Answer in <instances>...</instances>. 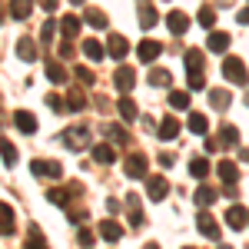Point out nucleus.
Instances as JSON below:
<instances>
[{
  "mask_svg": "<svg viewBox=\"0 0 249 249\" xmlns=\"http://www.w3.org/2000/svg\"><path fill=\"white\" fill-rule=\"evenodd\" d=\"M186 73H190V90H203L206 87V77H203V53L193 47L186 50Z\"/></svg>",
  "mask_w": 249,
  "mask_h": 249,
  "instance_id": "1",
  "label": "nucleus"
},
{
  "mask_svg": "<svg viewBox=\"0 0 249 249\" xmlns=\"http://www.w3.org/2000/svg\"><path fill=\"white\" fill-rule=\"evenodd\" d=\"M223 77L230 80V83H246L249 73H246V63L239 57H226L223 60Z\"/></svg>",
  "mask_w": 249,
  "mask_h": 249,
  "instance_id": "2",
  "label": "nucleus"
},
{
  "mask_svg": "<svg viewBox=\"0 0 249 249\" xmlns=\"http://www.w3.org/2000/svg\"><path fill=\"white\" fill-rule=\"evenodd\" d=\"M113 83H116L120 93H130V90L136 87V70H133V67H126V63H120L116 73H113Z\"/></svg>",
  "mask_w": 249,
  "mask_h": 249,
  "instance_id": "3",
  "label": "nucleus"
},
{
  "mask_svg": "<svg viewBox=\"0 0 249 249\" xmlns=\"http://www.w3.org/2000/svg\"><path fill=\"white\" fill-rule=\"evenodd\" d=\"M30 173H34V176H50V179H57V176H63V166L53 163V160H34V163H30Z\"/></svg>",
  "mask_w": 249,
  "mask_h": 249,
  "instance_id": "4",
  "label": "nucleus"
},
{
  "mask_svg": "<svg viewBox=\"0 0 249 249\" xmlns=\"http://www.w3.org/2000/svg\"><path fill=\"white\" fill-rule=\"evenodd\" d=\"M136 53H140L143 63H153V60L163 53V43H156V40H143V43L136 47Z\"/></svg>",
  "mask_w": 249,
  "mask_h": 249,
  "instance_id": "5",
  "label": "nucleus"
},
{
  "mask_svg": "<svg viewBox=\"0 0 249 249\" xmlns=\"http://www.w3.org/2000/svg\"><path fill=\"white\" fill-rule=\"evenodd\" d=\"M156 133H160L163 143L176 140V136H179V120H176V116H163V123H160V130H156Z\"/></svg>",
  "mask_w": 249,
  "mask_h": 249,
  "instance_id": "6",
  "label": "nucleus"
},
{
  "mask_svg": "<svg viewBox=\"0 0 249 249\" xmlns=\"http://www.w3.org/2000/svg\"><path fill=\"white\" fill-rule=\"evenodd\" d=\"M196 226H199V232H203L206 239H219V226H216V219H213L210 213H199V216H196Z\"/></svg>",
  "mask_w": 249,
  "mask_h": 249,
  "instance_id": "7",
  "label": "nucleus"
},
{
  "mask_svg": "<svg viewBox=\"0 0 249 249\" xmlns=\"http://www.w3.org/2000/svg\"><path fill=\"white\" fill-rule=\"evenodd\" d=\"M63 143H67L70 150H83V146H87V126H73V130H67V133H63Z\"/></svg>",
  "mask_w": 249,
  "mask_h": 249,
  "instance_id": "8",
  "label": "nucleus"
},
{
  "mask_svg": "<svg viewBox=\"0 0 249 249\" xmlns=\"http://www.w3.org/2000/svg\"><path fill=\"white\" fill-rule=\"evenodd\" d=\"M166 27H170L173 34L179 37V34H186V27H190V17H186L183 10H170V17H166Z\"/></svg>",
  "mask_w": 249,
  "mask_h": 249,
  "instance_id": "9",
  "label": "nucleus"
},
{
  "mask_svg": "<svg viewBox=\"0 0 249 249\" xmlns=\"http://www.w3.org/2000/svg\"><path fill=\"white\" fill-rule=\"evenodd\" d=\"M14 123H17V130H23V133H34L37 130V116L30 113V110H17L14 113Z\"/></svg>",
  "mask_w": 249,
  "mask_h": 249,
  "instance_id": "10",
  "label": "nucleus"
},
{
  "mask_svg": "<svg viewBox=\"0 0 249 249\" xmlns=\"http://www.w3.org/2000/svg\"><path fill=\"white\" fill-rule=\"evenodd\" d=\"M166 190H170V183H166L163 176H150V179H146V193H150V199H163Z\"/></svg>",
  "mask_w": 249,
  "mask_h": 249,
  "instance_id": "11",
  "label": "nucleus"
},
{
  "mask_svg": "<svg viewBox=\"0 0 249 249\" xmlns=\"http://www.w3.org/2000/svg\"><path fill=\"white\" fill-rule=\"evenodd\" d=\"M126 176H133V179H143V176H146V160L140 153H133L126 160Z\"/></svg>",
  "mask_w": 249,
  "mask_h": 249,
  "instance_id": "12",
  "label": "nucleus"
},
{
  "mask_svg": "<svg viewBox=\"0 0 249 249\" xmlns=\"http://www.w3.org/2000/svg\"><path fill=\"white\" fill-rule=\"evenodd\" d=\"M206 47H210L213 53H226V47H230V34H219V30H213L210 40H206Z\"/></svg>",
  "mask_w": 249,
  "mask_h": 249,
  "instance_id": "13",
  "label": "nucleus"
},
{
  "mask_svg": "<svg viewBox=\"0 0 249 249\" xmlns=\"http://www.w3.org/2000/svg\"><path fill=\"white\" fill-rule=\"evenodd\" d=\"M216 143H219V146H226V150H232V146L239 143V130L223 123V130H219V140H216Z\"/></svg>",
  "mask_w": 249,
  "mask_h": 249,
  "instance_id": "14",
  "label": "nucleus"
},
{
  "mask_svg": "<svg viewBox=\"0 0 249 249\" xmlns=\"http://www.w3.org/2000/svg\"><path fill=\"white\" fill-rule=\"evenodd\" d=\"M17 53H20V60H27V63H30V60H37V43H34L30 37H20Z\"/></svg>",
  "mask_w": 249,
  "mask_h": 249,
  "instance_id": "15",
  "label": "nucleus"
},
{
  "mask_svg": "<svg viewBox=\"0 0 249 249\" xmlns=\"http://www.w3.org/2000/svg\"><path fill=\"white\" fill-rule=\"evenodd\" d=\"M107 50H110V57H126V50H130V43H126V40L120 37V34H113V37H110V43H107Z\"/></svg>",
  "mask_w": 249,
  "mask_h": 249,
  "instance_id": "16",
  "label": "nucleus"
},
{
  "mask_svg": "<svg viewBox=\"0 0 249 249\" xmlns=\"http://www.w3.org/2000/svg\"><path fill=\"white\" fill-rule=\"evenodd\" d=\"M246 216H249V213L243 210V206H230V213H226V223H230L232 230H243V226H246Z\"/></svg>",
  "mask_w": 249,
  "mask_h": 249,
  "instance_id": "17",
  "label": "nucleus"
},
{
  "mask_svg": "<svg viewBox=\"0 0 249 249\" xmlns=\"http://www.w3.org/2000/svg\"><path fill=\"white\" fill-rule=\"evenodd\" d=\"M126 206H130V226H143V213H140V196L136 193L126 196Z\"/></svg>",
  "mask_w": 249,
  "mask_h": 249,
  "instance_id": "18",
  "label": "nucleus"
},
{
  "mask_svg": "<svg viewBox=\"0 0 249 249\" xmlns=\"http://www.w3.org/2000/svg\"><path fill=\"white\" fill-rule=\"evenodd\" d=\"M100 236H103V239H110V243H116V239L123 236V226L113 223V219H107V223H100Z\"/></svg>",
  "mask_w": 249,
  "mask_h": 249,
  "instance_id": "19",
  "label": "nucleus"
},
{
  "mask_svg": "<svg viewBox=\"0 0 249 249\" xmlns=\"http://www.w3.org/2000/svg\"><path fill=\"white\" fill-rule=\"evenodd\" d=\"M83 53H87V57L90 60H103V53H107V50H103V43H100V40H83Z\"/></svg>",
  "mask_w": 249,
  "mask_h": 249,
  "instance_id": "20",
  "label": "nucleus"
},
{
  "mask_svg": "<svg viewBox=\"0 0 249 249\" xmlns=\"http://www.w3.org/2000/svg\"><path fill=\"white\" fill-rule=\"evenodd\" d=\"M210 103L216 107V110H226L232 103V96H230V90H210Z\"/></svg>",
  "mask_w": 249,
  "mask_h": 249,
  "instance_id": "21",
  "label": "nucleus"
},
{
  "mask_svg": "<svg viewBox=\"0 0 249 249\" xmlns=\"http://www.w3.org/2000/svg\"><path fill=\"white\" fill-rule=\"evenodd\" d=\"M47 77L53 80V83H67V70L60 67L57 60H47Z\"/></svg>",
  "mask_w": 249,
  "mask_h": 249,
  "instance_id": "22",
  "label": "nucleus"
},
{
  "mask_svg": "<svg viewBox=\"0 0 249 249\" xmlns=\"http://www.w3.org/2000/svg\"><path fill=\"white\" fill-rule=\"evenodd\" d=\"M216 196H219V193L213 190V186H199V190H196V196H193V199H196V203H199V206H210V203H216Z\"/></svg>",
  "mask_w": 249,
  "mask_h": 249,
  "instance_id": "23",
  "label": "nucleus"
},
{
  "mask_svg": "<svg viewBox=\"0 0 249 249\" xmlns=\"http://www.w3.org/2000/svg\"><path fill=\"white\" fill-rule=\"evenodd\" d=\"M23 249H47V239H43V232L37 226H30V236H27V246Z\"/></svg>",
  "mask_w": 249,
  "mask_h": 249,
  "instance_id": "24",
  "label": "nucleus"
},
{
  "mask_svg": "<svg viewBox=\"0 0 249 249\" xmlns=\"http://www.w3.org/2000/svg\"><path fill=\"white\" fill-rule=\"evenodd\" d=\"M190 173H193V176H199V179H203V176L210 173V160H206V156H193V163H190Z\"/></svg>",
  "mask_w": 249,
  "mask_h": 249,
  "instance_id": "25",
  "label": "nucleus"
},
{
  "mask_svg": "<svg viewBox=\"0 0 249 249\" xmlns=\"http://www.w3.org/2000/svg\"><path fill=\"white\" fill-rule=\"evenodd\" d=\"M190 130H193V133H199V136H203L206 130H210V120H206L203 113H190Z\"/></svg>",
  "mask_w": 249,
  "mask_h": 249,
  "instance_id": "26",
  "label": "nucleus"
},
{
  "mask_svg": "<svg viewBox=\"0 0 249 249\" xmlns=\"http://www.w3.org/2000/svg\"><path fill=\"white\" fill-rule=\"evenodd\" d=\"M93 160H96V163H113V146L96 143V146H93Z\"/></svg>",
  "mask_w": 249,
  "mask_h": 249,
  "instance_id": "27",
  "label": "nucleus"
},
{
  "mask_svg": "<svg viewBox=\"0 0 249 249\" xmlns=\"http://www.w3.org/2000/svg\"><path fill=\"white\" fill-rule=\"evenodd\" d=\"M219 176H223V183H236V179H239V170L232 166L230 160H223V163H219Z\"/></svg>",
  "mask_w": 249,
  "mask_h": 249,
  "instance_id": "28",
  "label": "nucleus"
},
{
  "mask_svg": "<svg viewBox=\"0 0 249 249\" xmlns=\"http://www.w3.org/2000/svg\"><path fill=\"white\" fill-rule=\"evenodd\" d=\"M60 30H63V37H67V40H70V37H77V34H80V20H77V17H63Z\"/></svg>",
  "mask_w": 249,
  "mask_h": 249,
  "instance_id": "29",
  "label": "nucleus"
},
{
  "mask_svg": "<svg viewBox=\"0 0 249 249\" xmlns=\"http://www.w3.org/2000/svg\"><path fill=\"white\" fill-rule=\"evenodd\" d=\"M170 103L176 107V110H186V107H190V93H186V90H173Z\"/></svg>",
  "mask_w": 249,
  "mask_h": 249,
  "instance_id": "30",
  "label": "nucleus"
},
{
  "mask_svg": "<svg viewBox=\"0 0 249 249\" xmlns=\"http://www.w3.org/2000/svg\"><path fill=\"white\" fill-rule=\"evenodd\" d=\"M116 110H120L123 120H136V103H133V100H126V96L120 100V107H116Z\"/></svg>",
  "mask_w": 249,
  "mask_h": 249,
  "instance_id": "31",
  "label": "nucleus"
},
{
  "mask_svg": "<svg viewBox=\"0 0 249 249\" xmlns=\"http://www.w3.org/2000/svg\"><path fill=\"white\" fill-rule=\"evenodd\" d=\"M70 196H73V193H67V190H50V193H47V199H50V203H57V206H63V210H67Z\"/></svg>",
  "mask_w": 249,
  "mask_h": 249,
  "instance_id": "32",
  "label": "nucleus"
},
{
  "mask_svg": "<svg viewBox=\"0 0 249 249\" xmlns=\"http://www.w3.org/2000/svg\"><path fill=\"white\" fill-rule=\"evenodd\" d=\"M30 14H34L30 3H14V7H10V17H14V20H27Z\"/></svg>",
  "mask_w": 249,
  "mask_h": 249,
  "instance_id": "33",
  "label": "nucleus"
},
{
  "mask_svg": "<svg viewBox=\"0 0 249 249\" xmlns=\"http://www.w3.org/2000/svg\"><path fill=\"white\" fill-rule=\"evenodd\" d=\"M136 14H140V23H143V27H153V23H156V10H153V7H146V3H143Z\"/></svg>",
  "mask_w": 249,
  "mask_h": 249,
  "instance_id": "34",
  "label": "nucleus"
},
{
  "mask_svg": "<svg viewBox=\"0 0 249 249\" xmlns=\"http://www.w3.org/2000/svg\"><path fill=\"white\" fill-rule=\"evenodd\" d=\"M87 23H93V27H107V14L96 10V7H90V10H87Z\"/></svg>",
  "mask_w": 249,
  "mask_h": 249,
  "instance_id": "35",
  "label": "nucleus"
},
{
  "mask_svg": "<svg viewBox=\"0 0 249 249\" xmlns=\"http://www.w3.org/2000/svg\"><path fill=\"white\" fill-rule=\"evenodd\" d=\"M196 20H199L203 27H213V23H216V10H213V7H203V10L196 14Z\"/></svg>",
  "mask_w": 249,
  "mask_h": 249,
  "instance_id": "36",
  "label": "nucleus"
},
{
  "mask_svg": "<svg viewBox=\"0 0 249 249\" xmlns=\"http://www.w3.org/2000/svg\"><path fill=\"white\" fill-rule=\"evenodd\" d=\"M170 73H166V70H153V73H150V83H153V87H170Z\"/></svg>",
  "mask_w": 249,
  "mask_h": 249,
  "instance_id": "37",
  "label": "nucleus"
},
{
  "mask_svg": "<svg viewBox=\"0 0 249 249\" xmlns=\"http://www.w3.org/2000/svg\"><path fill=\"white\" fill-rule=\"evenodd\" d=\"M14 163H17V150H14V143L3 140V166H14Z\"/></svg>",
  "mask_w": 249,
  "mask_h": 249,
  "instance_id": "38",
  "label": "nucleus"
},
{
  "mask_svg": "<svg viewBox=\"0 0 249 249\" xmlns=\"http://www.w3.org/2000/svg\"><path fill=\"white\" fill-rule=\"evenodd\" d=\"M14 232V210L3 203V236H10Z\"/></svg>",
  "mask_w": 249,
  "mask_h": 249,
  "instance_id": "39",
  "label": "nucleus"
},
{
  "mask_svg": "<svg viewBox=\"0 0 249 249\" xmlns=\"http://www.w3.org/2000/svg\"><path fill=\"white\" fill-rule=\"evenodd\" d=\"M67 103H70L73 110H83V103H87V100H83V93H80V90H70V93H67Z\"/></svg>",
  "mask_w": 249,
  "mask_h": 249,
  "instance_id": "40",
  "label": "nucleus"
},
{
  "mask_svg": "<svg viewBox=\"0 0 249 249\" xmlns=\"http://www.w3.org/2000/svg\"><path fill=\"white\" fill-rule=\"evenodd\" d=\"M107 136L113 140V143H126L130 136H126V130H120V126H107Z\"/></svg>",
  "mask_w": 249,
  "mask_h": 249,
  "instance_id": "41",
  "label": "nucleus"
},
{
  "mask_svg": "<svg viewBox=\"0 0 249 249\" xmlns=\"http://www.w3.org/2000/svg\"><path fill=\"white\" fill-rule=\"evenodd\" d=\"M73 73H77V77L83 80V83H93V70H90V67H77Z\"/></svg>",
  "mask_w": 249,
  "mask_h": 249,
  "instance_id": "42",
  "label": "nucleus"
},
{
  "mask_svg": "<svg viewBox=\"0 0 249 249\" xmlns=\"http://www.w3.org/2000/svg\"><path fill=\"white\" fill-rule=\"evenodd\" d=\"M47 107H50V110H57V113H60V110H63L67 103H63V100H60L57 93H50V96H47Z\"/></svg>",
  "mask_w": 249,
  "mask_h": 249,
  "instance_id": "43",
  "label": "nucleus"
},
{
  "mask_svg": "<svg viewBox=\"0 0 249 249\" xmlns=\"http://www.w3.org/2000/svg\"><path fill=\"white\" fill-rule=\"evenodd\" d=\"M53 30H57V27H53V20H47V23H43V30H40V37L50 40V37H53Z\"/></svg>",
  "mask_w": 249,
  "mask_h": 249,
  "instance_id": "44",
  "label": "nucleus"
},
{
  "mask_svg": "<svg viewBox=\"0 0 249 249\" xmlns=\"http://www.w3.org/2000/svg\"><path fill=\"white\" fill-rule=\"evenodd\" d=\"M80 243H83V246H93V232L90 230H80V236H77Z\"/></svg>",
  "mask_w": 249,
  "mask_h": 249,
  "instance_id": "45",
  "label": "nucleus"
},
{
  "mask_svg": "<svg viewBox=\"0 0 249 249\" xmlns=\"http://www.w3.org/2000/svg\"><path fill=\"white\" fill-rule=\"evenodd\" d=\"M160 166H166V170H170V166H173V156L170 153H160Z\"/></svg>",
  "mask_w": 249,
  "mask_h": 249,
  "instance_id": "46",
  "label": "nucleus"
},
{
  "mask_svg": "<svg viewBox=\"0 0 249 249\" xmlns=\"http://www.w3.org/2000/svg\"><path fill=\"white\" fill-rule=\"evenodd\" d=\"M40 7H43V10H47V14H53V10H57V0H43V3H40Z\"/></svg>",
  "mask_w": 249,
  "mask_h": 249,
  "instance_id": "47",
  "label": "nucleus"
},
{
  "mask_svg": "<svg viewBox=\"0 0 249 249\" xmlns=\"http://www.w3.org/2000/svg\"><path fill=\"white\" fill-rule=\"evenodd\" d=\"M239 23H249V7H243V10H239Z\"/></svg>",
  "mask_w": 249,
  "mask_h": 249,
  "instance_id": "48",
  "label": "nucleus"
},
{
  "mask_svg": "<svg viewBox=\"0 0 249 249\" xmlns=\"http://www.w3.org/2000/svg\"><path fill=\"white\" fill-rule=\"evenodd\" d=\"M143 249H160V246H156V243H146V246H143Z\"/></svg>",
  "mask_w": 249,
  "mask_h": 249,
  "instance_id": "49",
  "label": "nucleus"
},
{
  "mask_svg": "<svg viewBox=\"0 0 249 249\" xmlns=\"http://www.w3.org/2000/svg\"><path fill=\"white\" fill-rule=\"evenodd\" d=\"M243 160H249V150H243Z\"/></svg>",
  "mask_w": 249,
  "mask_h": 249,
  "instance_id": "50",
  "label": "nucleus"
},
{
  "mask_svg": "<svg viewBox=\"0 0 249 249\" xmlns=\"http://www.w3.org/2000/svg\"><path fill=\"white\" fill-rule=\"evenodd\" d=\"M219 249H230V246H219Z\"/></svg>",
  "mask_w": 249,
  "mask_h": 249,
  "instance_id": "51",
  "label": "nucleus"
},
{
  "mask_svg": "<svg viewBox=\"0 0 249 249\" xmlns=\"http://www.w3.org/2000/svg\"><path fill=\"white\" fill-rule=\"evenodd\" d=\"M186 249H193V246H186Z\"/></svg>",
  "mask_w": 249,
  "mask_h": 249,
  "instance_id": "52",
  "label": "nucleus"
}]
</instances>
